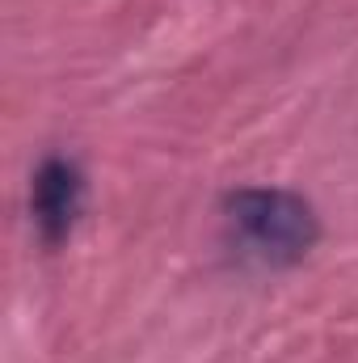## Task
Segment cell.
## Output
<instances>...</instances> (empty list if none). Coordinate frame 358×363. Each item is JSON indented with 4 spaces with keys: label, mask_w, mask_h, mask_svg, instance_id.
<instances>
[{
    "label": "cell",
    "mask_w": 358,
    "mask_h": 363,
    "mask_svg": "<svg viewBox=\"0 0 358 363\" xmlns=\"http://www.w3.org/2000/svg\"><path fill=\"white\" fill-rule=\"evenodd\" d=\"M81 203H85L81 169L64 157H47L34 174V186H30V216H34L47 245H59L72 233V224L81 216Z\"/></svg>",
    "instance_id": "cell-2"
},
{
    "label": "cell",
    "mask_w": 358,
    "mask_h": 363,
    "mask_svg": "<svg viewBox=\"0 0 358 363\" xmlns=\"http://www.w3.org/2000/svg\"><path fill=\"white\" fill-rule=\"evenodd\" d=\"M228 224L266 258V262H299L321 241V220L308 199L274 186H245L224 199Z\"/></svg>",
    "instance_id": "cell-1"
}]
</instances>
